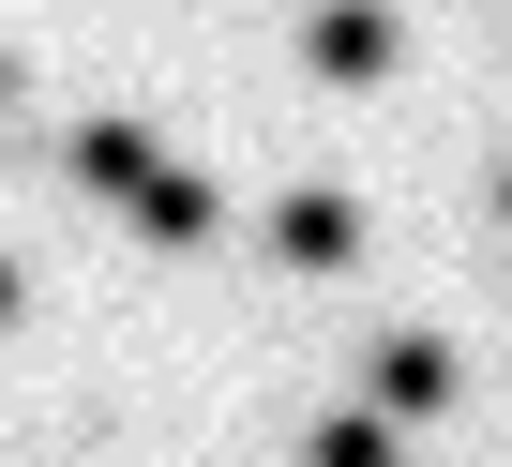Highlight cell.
<instances>
[{
	"label": "cell",
	"mask_w": 512,
	"mask_h": 467,
	"mask_svg": "<svg viewBox=\"0 0 512 467\" xmlns=\"http://www.w3.org/2000/svg\"><path fill=\"white\" fill-rule=\"evenodd\" d=\"M272 242H287L302 272H347V257H362V211H347V196H287V211H272Z\"/></svg>",
	"instance_id": "cell-1"
},
{
	"label": "cell",
	"mask_w": 512,
	"mask_h": 467,
	"mask_svg": "<svg viewBox=\"0 0 512 467\" xmlns=\"http://www.w3.org/2000/svg\"><path fill=\"white\" fill-rule=\"evenodd\" d=\"M377 407H407V422L452 407V347H437V332H392V347H377Z\"/></svg>",
	"instance_id": "cell-2"
},
{
	"label": "cell",
	"mask_w": 512,
	"mask_h": 467,
	"mask_svg": "<svg viewBox=\"0 0 512 467\" xmlns=\"http://www.w3.org/2000/svg\"><path fill=\"white\" fill-rule=\"evenodd\" d=\"M317 76H392V16L377 0H332L317 16Z\"/></svg>",
	"instance_id": "cell-3"
},
{
	"label": "cell",
	"mask_w": 512,
	"mask_h": 467,
	"mask_svg": "<svg viewBox=\"0 0 512 467\" xmlns=\"http://www.w3.org/2000/svg\"><path fill=\"white\" fill-rule=\"evenodd\" d=\"M76 166H91V181H136V166H151V136H136V121H91V151H76Z\"/></svg>",
	"instance_id": "cell-4"
},
{
	"label": "cell",
	"mask_w": 512,
	"mask_h": 467,
	"mask_svg": "<svg viewBox=\"0 0 512 467\" xmlns=\"http://www.w3.org/2000/svg\"><path fill=\"white\" fill-rule=\"evenodd\" d=\"M317 467H392V437L377 422H317Z\"/></svg>",
	"instance_id": "cell-5"
},
{
	"label": "cell",
	"mask_w": 512,
	"mask_h": 467,
	"mask_svg": "<svg viewBox=\"0 0 512 467\" xmlns=\"http://www.w3.org/2000/svg\"><path fill=\"white\" fill-rule=\"evenodd\" d=\"M0 317H16V272H0Z\"/></svg>",
	"instance_id": "cell-6"
}]
</instances>
